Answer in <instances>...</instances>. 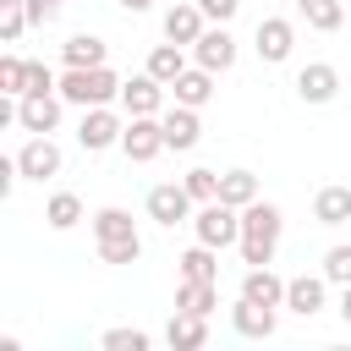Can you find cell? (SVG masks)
<instances>
[{
  "label": "cell",
  "instance_id": "obj_1",
  "mask_svg": "<svg viewBox=\"0 0 351 351\" xmlns=\"http://www.w3.org/2000/svg\"><path fill=\"white\" fill-rule=\"evenodd\" d=\"M280 230H285V214L274 208V203H247L241 208V263L252 269V263H274V247H280Z\"/></svg>",
  "mask_w": 351,
  "mask_h": 351
},
{
  "label": "cell",
  "instance_id": "obj_2",
  "mask_svg": "<svg viewBox=\"0 0 351 351\" xmlns=\"http://www.w3.org/2000/svg\"><path fill=\"white\" fill-rule=\"evenodd\" d=\"M93 241H99V258L104 263H137L143 258V236H137V219L126 208H99L93 214Z\"/></svg>",
  "mask_w": 351,
  "mask_h": 351
},
{
  "label": "cell",
  "instance_id": "obj_3",
  "mask_svg": "<svg viewBox=\"0 0 351 351\" xmlns=\"http://www.w3.org/2000/svg\"><path fill=\"white\" fill-rule=\"evenodd\" d=\"M60 99H66V104H82V110L110 104V99H121V77H115L110 66H66Z\"/></svg>",
  "mask_w": 351,
  "mask_h": 351
},
{
  "label": "cell",
  "instance_id": "obj_4",
  "mask_svg": "<svg viewBox=\"0 0 351 351\" xmlns=\"http://www.w3.org/2000/svg\"><path fill=\"white\" fill-rule=\"evenodd\" d=\"M192 230H197V241H208V247H236L241 241V208H230V203H197V214H192Z\"/></svg>",
  "mask_w": 351,
  "mask_h": 351
},
{
  "label": "cell",
  "instance_id": "obj_5",
  "mask_svg": "<svg viewBox=\"0 0 351 351\" xmlns=\"http://www.w3.org/2000/svg\"><path fill=\"white\" fill-rule=\"evenodd\" d=\"M121 148H126L132 165L159 159V154H165V121H159V115H132L126 132H121Z\"/></svg>",
  "mask_w": 351,
  "mask_h": 351
},
{
  "label": "cell",
  "instance_id": "obj_6",
  "mask_svg": "<svg viewBox=\"0 0 351 351\" xmlns=\"http://www.w3.org/2000/svg\"><path fill=\"white\" fill-rule=\"evenodd\" d=\"M192 192H186V181H159V186H148V219L154 225H181V219H192Z\"/></svg>",
  "mask_w": 351,
  "mask_h": 351
},
{
  "label": "cell",
  "instance_id": "obj_7",
  "mask_svg": "<svg viewBox=\"0 0 351 351\" xmlns=\"http://www.w3.org/2000/svg\"><path fill=\"white\" fill-rule=\"evenodd\" d=\"M121 115L110 110V104H93V110H82V126H77V143L88 148V154H104V148H115L121 143Z\"/></svg>",
  "mask_w": 351,
  "mask_h": 351
},
{
  "label": "cell",
  "instance_id": "obj_8",
  "mask_svg": "<svg viewBox=\"0 0 351 351\" xmlns=\"http://www.w3.org/2000/svg\"><path fill=\"white\" fill-rule=\"evenodd\" d=\"M16 165H22V181H49V176H60V148H55V137L44 132H33L22 148H16Z\"/></svg>",
  "mask_w": 351,
  "mask_h": 351
},
{
  "label": "cell",
  "instance_id": "obj_9",
  "mask_svg": "<svg viewBox=\"0 0 351 351\" xmlns=\"http://www.w3.org/2000/svg\"><path fill=\"white\" fill-rule=\"evenodd\" d=\"M230 329H236L241 340H269V335L280 329V307H263V302L236 296V307H230Z\"/></svg>",
  "mask_w": 351,
  "mask_h": 351
},
{
  "label": "cell",
  "instance_id": "obj_10",
  "mask_svg": "<svg viewBox=\"0 0 351 351\" xmlns=\"http://www.w3.org/2000/svg\"><path fill=\"white\" fill-rule=\"evenodd\" d=\"M192 55H197V66H208L214 77H219V71H230V66H236V38H230V27H225V22L203 27V38L192 44Z\"/></svg>",
  "mask_w": 351,
  "mask_h": 351
},
{
  "label": "cell",
  "instance_id": "obj_11",
  "mask_svg": "<svg viewBox=\"0 0 351 351\" xmlns=\"http://www.w3.org/2000/svg\"><path fill=\"white\" fill-rule=\"evenodd\" d=\"M16 126L22 132H55L60 126V93H22L16 99Z\"/></svg>",
  "mask_w": 351,
  "mask_h": 351
},
{
  "label": "cell",
  "instance_id": "obj_12",
  "mask_svg": "<svg viewBox=\"0 0 351 351\" xmlns=\"http://www.w3.org/2000/svg\"><path fill=\"white\" fill-rule=\"evenodd\" d=\"M203 22H208V16H203V5H197V0H176V5L165 11V38L192 49V44L203 38Z\"/></svg>",
  "mask_w": 351,
  "mask_h": 351
},
{
  "label": "cell",
  "instance_id": "obj_13",
  "mask_svg": "<svg viewBox=\"0 0 351 351\" xmlns=\"http://www.w3.org/2000/svg\"><path fill=\"white\" fill-rule=\"evenodd\" d=\"M252 44H258V55H263L269 66H280V60H291L296 27H291L285 16H263V22H258V33H252Z\"/></svg>",
  "mask_w": 351,
  "mask_h": 351
},
{
  "label": "cell",
  "instance_id": "obj_14",
  "mask_svg": "<svg viewBox=\"0 0 351 351\" xmlns=\"http://www.w3.org/2000/svg\"><path fill=\"white\" fill-rule=\"evenodd\" d=\"M296 93H302V104H329L340 93V71L329 60H313V66L296 71Z\"/></svg>",
  "mask_w": 351,
  "mask_h": 351
},
{
  "label": "cell",
  "instance_id": "obj_15",
  "mask_svg": "<svg viewBox=\"0 0 351 351\" xmlns=\"http://www.w3.org/2000/svg\"><path fill=\"white\" fill-rule=\"evenodd\" d=\"M121 104H126V115H159L165 110V82L159 77H126L121 82Z\"/></svg>",
  "mask_w": 351,
  "mask_h": 351
},
{
  "label": "cell",
  "instance_id": "obj_16",
  "mask_svg": "<svg viewBox=\"0 0 351 351\" xmlns=\"http://www.w3.org/2000/svg\"><path fill=\"white\" fill-rule=\"evenodd\" d=\"M159 121H165V148H176V154L197 148V137H203V121H197V110H192V104H176V110H165Z\"/></svg>",
  "mask_w": 351,
  "mask_h": 351
},
{
  "label": "cell",
  "instance_id": "obj_17",
  "mask_svg": "<svg viewBox=\"0 0 351 351\" xmlns=\"http://www.w3.org/2000/svg\"><path fill=\"white\" fill-rule=\"evenodd\" d=\"M324 296H329V280H324V274H296V280H285V307L302 313V318L324 313Z\"/></svg>",
  "mask_w": 351,
  "mask_h": 351
},
{
  "label": "cell",
  "instance_id": "obj_18",
  "mask_svg": "<svg viewBox=\"0 0 351 351\" xmlns=\"http://www.w3.org/2000/svg\"><path fill=\"white\" fill-rule=\"evenodd\" d=\"M241 296L247 302H263V307H285V280L269 269V263H252L241 274Z\"/></svg>",
  "mask_w": 351,
  "mask_h": 351
},
{
  "label": "cell",
  "instance_id": "obj_19",
  "mask_svg": "<svg viewBox=\"0 0 351 351\" xmlns=\"http://www.w3.org/2000/svg\"><path fill=\"white\" fill-rule=\"evenodd\" d=\"M165 340H170L176 351H197V346L208 340V318H203V313L176 307V313H170V324H165Z\"/></svg>",
  "mask_w": 351,
  "mask_h": 351
},
{
  "label": "cell",
  "instance_id": "obj_20",
  "mask_svg": "<svg viewBox=\"0 0 351 351\" xmlns=\"http://www.w3.org/2000/svg\"><path fill=\"white\" fill-rule=\"evenodd\" d=\"M170 93H176V104H192V110H203V104L214 99V71H208V66H186V71L170 82Z\"/></svg>",
  "mask_w": 351,
  "mask_h": 351
},
{
  "label": "cell",
  "instance_id": "obj_21",
  "mask_svg": "<svg viewBox=\"0 0 351 351\" xmlns=\"http://www.w3.org/2000/svg\"><path fill=\"white\" fill-rule=\"evenodd\" d=\"M181 49H186V44H170V38H165V44H154V49H148V66H143V71H148V77H159V82L170 88V82H176V77L186 71V55H181Z\"/></svg>",
  "mask_w": 351,
  "mask_h": 351
},
{
  "label": "cell",
  "instance_id": "obj_22",
  "mask_svg": "<svg viewBox=\"0 0 351 351\" xmlns=\"http://www.w3.org/2000/svg\"><path fill=\"white\" fill-rule=\"evenodd\" d=\"M176 307L208 318V313L219 307V280H181V285H176Z\"/></svg>",
  "mask_w": 351,
  "mask_h": 351
},
{
  "label": "cell",
  "instance_id": "obj_23",
  "mask_svg": "<svg viewBox=\"0 0 351 351\" xmlns=\"http://www.w3.org/2000/svg\"><path fill=\"white\" fill-rule=\"evenodd\" d=\"M313 219H318V225H346V219H351V186H318Z\"/></svg>",
  "mask_w": 351,
  "mask_h": 351
},
{
  "label": "cell",
  "instance_id": "obj_24",
  "mask_svg": "<svg viewBox=\"0 0 351 351\" xmlns=\"http://www.w3.org/2000/svg\"><path fill=\"white\" fill-rule=\"evenodd\" d=\"M60 60H66V66H104V60H110V44L93 38V33H77V38L60 44Z\"/></svg>",
  "mask_w": 351,
  "mask_h": 351
},
{
  "label": "cell",
  "instance_id": "obj_25",
  "mask_svg": "<svg viewBox=\"0 0 351 351\" xmlns=\"http://www.w3.org/2000/svg\"><path fill=\"white\" fill-rule=\"evenodd\" d=\"M219 203H230V208L258 203V176H252V170H225V176H219Z\"/></svg>",
  "mask_w": 351,
  "mask_h": 351
},
{
  "label": "cell",
  "instance_id": "obj_26",
  "mask_svg": "<svg viewBox=\"0 0 351 351\" xmlns=\"http://www.w3.org/2000/svg\"><path fill=\"white\" fill-rule=\"evenodd\" d=\"M219 247H208V241H197V247H186L176 263H181V280H219V258H214Z\"/></svg>",
  "mask_w": 351,
  "mask_h": 351
},
{
  "label": "cell",
  "instance_id": "obj_27",
  "mask_svg": "<svg viewBox=\"0 0 351 351\" xmlns=\"http://www.w3.org/2000/svg\"><path fill=\"white\" fill-rule=\"evenodd\" d=\"M77 219H82V197H77V192H55V197L44 203V225H49V230H71Z\"/></svg>",
  "mask_w": 351,
  "mask_h": 351
},
{
  "label": "cell",
  "instance_id": "obj_28",
  "mask_svg": "<svg viewBox=\"0 0 351 351\" xmlns=\"http://www.w3.org/2000/svg\"><path fill=\"white\" fill-rule=\"evenodd\" d=\"M296 5H302L307 27H318V33H335V27L346 22V5H340V0H296Z\"/></svg>",
  "mask_w": 351,
  "mask_h": 351
},
{
  "label": "cell",
  "instance_id": "obj_29",
  "mask_svg": "<svg viewBox=\"0 0 351 351\" xmlns=\"http://www.w3.org/2000/svg\"><path fill=\"white\" fill-rule=\"evenodd\" d=\"M0 93H11V99L27 93V60H22V55H5V60H0Z\"/></svg>",
  "mask_w": 351,
  "mask_h": 351
},
{
  "label": "cell",
  "instance_id": "obj_30",
  "mask_svg": "<svg viewBox=\"0 0 351 351\" xmlns=\"http://www.w3.org/2000/svg\"><path fill=\"white\" fill-rule=\"evenodd\" d=\"M22 27H33V22H27V5H22V0H0V38L16 44Z\"/></svg>",
  "mask_w": 351,
  "mask_h": 351
},
{
  "label": "cell",
  "instance_id": "obj_31",
  "mask_svg": "<svg viewBox=\"0 0 351 351\" xmlns=\"http://www.w3.org/2000/svg\"><path fill=\"white\" fill-rule=\"evenodd\" d=\"M324 280L329 285H351V241H340V247L324 252Z\"/></svg>",
  "mask_w": 351,
  "mask_h": 351
},
{
  "label": "cell",
  "instance_id": "obj_32",
  "mask_svg": "<svg viewBox=\"0 0 351 351\" xmlns=\"http://www.w3.org/2000/svg\"><path fill=\"white\" fill-rule=\"evenodd\" d=\"M99 346L104 351H148V329H104Z\"/></svg>",
  "mask_w": 351,
  "mask_h": 351
},
{
  "label": "cell",
  "instance_id": "obj_33",
  "mask_svg": "<svg viewBox=\"0 0 351 351\" xmlns=\"http://www.w3.org/2000/svg\"><path fill=\"white\" fill-rule=\"evenodd\" d=\"M181 181H186V192H192L197 203H214V197H219V176H214V170H186Z\"/></svg>",
  "mask_w": 351,
  "mask_h": 351
},
{
  "label": "cell",
  "instance_id": "obj_34",
  "mask_svg": "<svg viewBox=\"0 0 351 351\" xmlns=\"http://www.w3.org/2000/svg\"><path fill=\"white\" fill-rule=\"evenodd\" d=\"M27 93H60V82L44 60H27Z\"/></svg>",
  "mask_w": 351,
  "mask_h": 351
},
{
  "label": "cell",
  "instance_id": "obj_35",
  "mask_svg": "<svg viewBox=\"0 0 351 351\" xmlns=\"http://www.w3.org/2000/svg\"><path fill=\"white\" fill-rule=\"evenodd\" d=\"M22 5H27V22H33V27H49V22L60 16V0H22Z\"/></svg>",
  "mask_w": 351,
  "mask_h": 351
},
{
  "label": "cell",
  "instance_id": "obj_36",
  "mask_svg": "<svg viewBox=\"0 0 351 351\" xmlns=\"http://www.w3.org/2000/svg\"><path fill=\"white\" fill-rule=\"evenodd\" d=\"M197 5H203V16H208V22H230V16L241 11V0H197Z\"/></svg>",
  "mask_w": 351,
  "mask_h": 351
},
{
  "label": "cell",
  "instance_id": "obj_37",
  "mask_svg": "<svg viewBox=\"0 0 351 351\" xmlns=\"http://www.w3.org/2000/svg\"><path fill=\"white\" fill-rule=\"evenodd\" d=\"M340 318H346V329H351V285H340Z\"/></svg>",
  "mask_w": 351,
  "mask_h": 351
},
{
  "label": "cell",
  "instance_id": "obj_38",
  "mask_svg": "<svg viewBox=\"0 0 351 351\" xmlns=\"http://www.w3.org/2000/svg\"><path fill=\"white\" fill-rule=\"evenodd\" d=\"M115 5H121V11H132V16H137V11H148V5H154V0H115Z\"/></svg>",
  "mask_w": 351,
  "mask_h": 351
}]
</instances>
